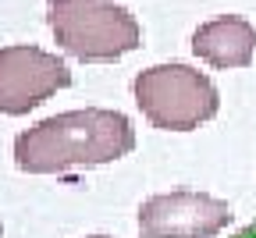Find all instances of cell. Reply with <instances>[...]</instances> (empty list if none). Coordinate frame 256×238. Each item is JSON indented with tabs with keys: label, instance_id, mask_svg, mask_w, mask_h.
Here are the masks:
<instances>
[{
	"label": "cell",
	"instance_id": "cell-1",
	"mask_svg": "<svg viewBox=\"0 0 256 238\" xmlns=\"http://www.w3.org/2000/svg\"><path fill=\"white\" fill-rule=\"evenodd\" d=\"M136 150V128L121 110H64L14 139V164L25 174H64L100 167Z\"/></svg>",
	"mask_w": 256,
	"mask_h": 238
},
{
	"label": "cell",
	"instance_id": "cell-2",
	"mask_svg": "<svg viewBox=\"0 0 256 238\" xmlns=\"http://www.w3.org/2000/svg\"><path fill=\"white\" fill-rule=\"evenodd\" d=\"M46 22L64 54L78 60H118L139 50L142 28L114 0H46Z\"/></svg>",
	"mask_w": 256,
	"mask_h": 238
},
{
	"label": "cell",
	"instance_id": "cell-3",
	"mask_svg": "<svg viewBox=\"0 0 256 238\" xmlns=\"http://www.w3.org/2000/svg\"><path fill=\"white\" fill-rule=\"evenodd\" d=\"M136 104L153 128L192 132L203 121L217 118L220 96L217 86L188 64H153L132 82Z\"/></svg>",
	"mask_w": 256,
	"mask_h": 238
},
{
	"label": "cell",
	"instance_id": "cell-4",
	"mask_svg": "<svg viewBox=\"0 0 256 238\" xmlns=\"http://www.w3.org/2000/svg\"><path fill=\"white\" fill-rule=\"evenodd\" d=\"M68 86L72 72L57 54L40 46H0V114L22 118Z\"/></svg>",
	"mask_w": 256,
	"mask_h": 238
},
{
	"label": "cell",
	"instance_id": "cell-5",
	"mask_svg": "<svg viewBox=\"0 0 256 238\" xmlns=\"http://www.w3.org/2000/svg\"><path fill=\"white\" fill-rule=\"evenodd\" d=\"M232 220V206L206 192H164L139 206L142 238H214Z\"/></svg>",
	"mask_w": 256,
	"mask_h": 238
},
{
	"label": "cell",
	"instance_id": "cell-6",
	"mask_svg": "<svg viewBox=\"0 0 256 238\" xmlns=\"http://www.w3.org/2000/svg\"><path fill=\"white\" fill-rule=\"evenodd\" d=\"M192 54L210 68H249L256 57V25L238 14H220L192 32Z\"/></svg>",
	"mask_w": 256,
	"mask_h": 238
},
{
	"label": "cell",
	"instance_id": "cell-7",
	"mask_svg": "<svg viewBox=\"0 0 256 238\" xmlns=\"http://www.w3.org/2000/svg\"><path fill=\"white\" fill-rule=\"evenodd\" d=\"M232 238H256V220H252V224H249V228H242V231H238V234H232Z\"/></svg>",
	"mask_w": 256,
	"mask_h": 238
},
{
	"label": "cell",
	"instance_id": "cell-8",
	"mask_svg": "<svg viewBox=\"0 0 256 238\" xmlns=\"http://www.w3.org/2000/svg\"><path fill=\"white\" fill-rule=\"evenodd\" d=\"M89 238H110V234H89Z\"/></svg>",
	"mask_w": 256,
	"mask_h": 238
}]
</instances>
